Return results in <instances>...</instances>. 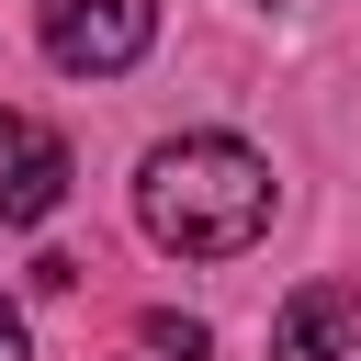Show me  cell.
Instances as JSON below:
<instances>
[{"instance_id":"cell-2","label":"cell","mask_w":361,"mask_h":361,"mask_svg":"<svg viewBox=\"0 0 361 361\" xmlns=\"http://www.w3.org/2000/svg\"><path fill=\"white\" fill-rule=\"evenodd\" d=\"M34 34L68 79H124L158 45V0H34Z\"/></svg>"},{"instance_id":"cell-4","label":"cell","mask_w":361,"mask_h":361,"mask_svg":"<svg viewBox=\"0 0 361 361\" xmlns=\"http://www.w3.org/2000/svg\"><path fill=\"white\" fill-rule=\"evenodd\" d=\"M361 350V282H305L271 316V361H350Z\"/></svg>"},{"instance_id":"cell-5","label":"cell","mask_w":361,"mask_h":361,"mask_svg":"<svg viewBox=\"0 0 361 361\" xmlns=\"http://www.w3.org/2000/svg\"><path fill=\"white\" fill-rule=\"evenodd\" d=\"M135 338H147V350H169V361H203V350H214V338H203V316H169V305H158Z\"/></svg>"},{"instance_id":"cell-6","label":"cell","mask_w":361,"mask_h":361,"mask_svg":"<svg viewBox=\"0 0 361 361\" xmlns=\"http://www.w3.org/2000/svg\"><path fill=\"white\" fill-rule=\"evenodd\" d=\"M0 361H34V350H23V305H11V293H0Z\"/></svg>"},{"instance_id":"cell-3","label":"cell","mask_w":361,"mask_h":361,"mask_svg":"<svg viewBox=\"0 0 361 361\" xmlns=\"http://www.w3.org/2000/svg\"><path fill=\"white\" fill-rule=\"evenodd\" d=\"M68 203V135L34 113H0V226H45Z\"/></svg>"},{"instance_id":"cell-1","label":"cell","mask_w":361,"mask_h":361,"mask_svg":"<svg viewBox=\"0 0 361 361\" xmlns=\"http://www.w3.org/2000/svg\"><path fill=\"white\" fill-rule=\"evenodd\" d=\"M271 203H282V180H271V158L237 147V135H169V147H147V169H135V226H147L169 259H237V248H259Z\"/></svg>"}]
</instances>
